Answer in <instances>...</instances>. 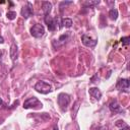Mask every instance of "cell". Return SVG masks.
I'll list each match as a JSON object with an SVG mask.
<instances>
[{"mask_svg":"<svg viewBox=\"0 0 130 130\" xmlns=\"http://www.w3.org/2000/svg\"><path fill=\"white\" fill-rule=\"evenodd\" d=\"M57 101H58V105H59L60 109L64 112V111L67 110V108H68V106L70 104V96L67 93L61 92V93H59Z\"/></svg>","mask_w":130,"mask_h":130,"instance_id":"6da1fadb","label":"cell"},{"mask_svg":"<svg viewBox=\"0 0 130 130\" xmlns=\"http://www.w3.org/2000/svg\"><path fill=\"white\" fill-rule=\"evenodd\" d=\"M34 88H35L38 92L43 93V94H47V93H49V92L52 91V86H51L48 82H46V81H38V82L35 84Z\"/></svg>","mask_w":130,"mask_h":130,"instance_id":"7a4b0ae2","label":"cell"},{"mask_svg":"<svg viewBox=\"0 0 130 130\" xmlns=\"http://www.w3.org/2000/svg\"><path fill=\"white\" fill-rule=\"evenodd\" d=\"M42 106H43L42 103L36 96L29 98L26 101H24V103H23L24 109H38V108H42Z\"/></svg>","mask_w":130,"mask_h":130,"instance_id":"3957f363","label":"cell"},{"mask_svg":"<svg viewBox=\"0 0 130 130\" xmlns=\"http://www.w3.org/2000/svg\"><path fill=\"white\" fill-rule=\"evenodd\" d=\"M44 34H45V27L42 24L37 23L30 28V35L35 38H41L44 36Z\"/></svg>","mask_w":130,"mask_h":130,"instance_id":"277c9868","label":"cell"},{"mask_svg":"<svg viewBox=\"0 0 130 130\" xmlns=\"http://www.w3.org/2000/svg\"><path fill=\"white\" fill-rule=\"evenodd\" d=\"M34 14V10H32V5L31 3L27 2L26 5H24L21 8V15L23 18H28Z\"/></svg>","mask_w":130,"mask_h":130,"instance_id":"5b68a950","label":"cell"},{"mask_svg":"<svg viewBox=\"0 0 130 130\" xmlns=\"http://www.w3.org/2000/svg\"><path fill=\"white\" fill-rule=\"evenodd\" d=\"M129 85H130V81L129 79L127 78H121L118 80L117 84H116V87L120 90H125V91H128V88H129Z\"/></svg>","mask_w":130,"mask_h":130,"instance_id":"8992f818","label":"cell"},{"mask_svg":"<svg viewBox=\"0 0 130 130\" xmlns=\"http://www.w3.org/2000/svg\"><path fill=\"white\" fill-rule=\"evenodd\" d=\"M81 41H82V44L86 47H94L98 44V40H93L89 36H86V35H83L81 37Z\"/></svg>","mask_w":130,"mask_h":130,"instance_id":"52a82bcc","label":"cell"},{"mask_svg":"<svg viewBox=\"0 0 130 130\" xmlns=\"http://www.w3.org/2000/svg\"><path fill=\"white\" fill-rule=\"evenodd\" d=\"M44 20H45V22H46V24H47L49 30H55V29H56L57 23H56V20H55L53 17H51L50 15H45Z\"/></svg>","mask_w":130,"mask_h":130,"instance_id":"ba28073f","label":"cell"},{"mask_svg":"<svg viewBox=\"0 0 130 130\" xmlns=\"http://www.w3.org/2000/svg\"><path fill=\"white\" fill-rule=\"evenodd\" d=\"M88 92H89V94H90L92 98H94V99L98 100V101L102 98V92H101V90H100L98 87H90V88L88 89Z\"/></svg>","mask_w":130,"mask_h":130,"instance_id":"9c48e42d","label":"cell"},{"mask_svg":"<svg viewBox=\"0 0 130 130\" xmlns=\"http://www.w3.org/2000/svg\"><path fill=\"white\" fill-rule=\"evenodd\" d=\"M109 108L110 110L113 112V113H120L122 112V109H121V106L118 104L117 101H112L109 105Z\"/></svg>","mask_w":130,"mask_h":130,"instance_id":"30bf717a","label":"cell"},{"mask_svg":"<svg viewBox=\"0 0 130 130\" xmlns=\"http://www.w3.org/2000/svg\"><path fill=\"white\" fill-rule=\"evenodd\" d=\"M42 8L45 13V15H49L52 10V3L49 1H43L42 2Z\"/></svg>","mask_w":130,"mask_h":130,"instance_id":"8fae6325","label":"cell"},{"mask_svg":"<svg viewBox=\"0 0 130 130\" xmlns=\"http://www.w3.org/2000/svg\"><path fill=\"white\" fill-rule=\"evenodd\" d=\"M17 55H18L17 46H16L15 44H12L11 47H10V58H11V60H12L13 62L17 59Z\"/></svg>","mask_w":130,"mask_h":130,"instance_id":"7c38bea8","label":"cell"},{"mask_svg":"<svg viewBox=\"0 0 130 130\" xmlns=\"http://www.w3.org/2000/svg\"><path fill=\"white\" fill-rule=\"evenodd\" d=\"M109 16L112 20H116L118 18V10L115 9V8H112L110 11H109Z\"/></svg>","mask_w":130,"mask_h":130,"instance_id":"4fadbf2b","label":"cell"},{"mask_svg":"<svg viewBox=\"0 0 130 130\" xmlns=\"http://www.w3.org/2000/svg\"><path fill=\"white\" fill-rule=\"evenodd\" d=\"M72 24H73V22H72V19L71 18H64L62 20V25L65 26V27H67V28L71 27Z\"/></svg>","mask_w":130,"mask_h":130,"instance_id":"5bb4252c","label":"cell"},{"mask_svg":"<svg viewBox=\"0 0 130 130\" xmlns=\"http://www.w3.org/2000/svg\"><path fill=\"white\" fill-rule=\"evenodd\" d=\"M6 16H7L8 19L13 20V19L16 17V12H15V11H8V12L6 13Z\"/></svg>","mask_w":130,"mask_h":130,"instance_id":"9a60e30c","label":"cell"},{"mask_svg":"<svg viewBox=\"0 0 130 130\" xmlns=\"http://www.w3.org/2000/svg\"><path fill=\"white\" fill-rule=\"evenodd\" d=\"M79 102L77 101V102H75V104H74V110H72V117L73 118H75V116H76V113H77V110L79 109Z\"/></svg>","mask_w":130,"mask_h":130,"instance_id":"2e32d148","label":"cell"},{"mask_svg":"<svg viewBox=\"0 0 130 130\" xmlns=\"http://www.w3.org/2000/svg\"><path fill=\"white\" fill-rule=\"evenodd\" d=\"M121 42L124 46H128L130 44V38L129 37H123V38H121Z\"/></svg>","mask_w":130,"mask_h":130,"instance_id":"e0dca14e","label":"cell"},{"mask_svg":"<svg viewBox=\"0 0 130 130\" xmlns=\"http://www.w3.org/2000/svg\"><path fill=\"white\" fill-rule=\"evenodd\" d=\"M98 4H100V1H89V2H86L85 3V5H87V6H93V5H98Z\"/></svg>","mask_w":130,"mask_h":130,"instance_id":"ac0fdd59","label":"cell"},{"mask_svg":"<svg viewBox=\"0 0 130 130\" xmlns=\"http://www.w3.org/2000/svg\"><path fill=\"white\" fill-rule=\"evenodd\" d=\"M96 77H98V75H96V74H95L93 77H91V78H90V82H94V79H95Z\"/></svg>","mask_w":130,"mask_h":130,"instance_id":"d6986e66","label":"cell"},{"mask_svg":"<svg viewBox=\"0 0 130 130\" xmlns=\"http://www.w3.org/2000/svg\"><path fill=\"white\" fill-rule=\"evenodd\" d=\"M120 130H129V126H127V125H125V127H124V128H121Z\"/></svg>","mask_w":130,"mask_h":130,"instance_id":"ffe728a7","label":"cell"},{"mask_svg":"<svg viewBox=\"0 0 130 130\" xmlns=\"http://www.w3.org/2000/svg\"><path fill=\"white\" fill-rule=\"evenodd\" d=\"M3 43H4V39L0 36V44H3Z\"/></svg>","mask_w":130,"mask_h":130,"instance_id":"44dd1931","label":"cell"},{"mask_svg":"<svg viewBox=\"0 0 130 130\" xmlns=\"http://www.w3.org/2000/svg\"><path fill=\"white\" fill-rule=\"evenodd\" d=\"M54 130H58V127L57 126H54Z\"/></svg>","mask_w":130,"mask_h":130,"instance_id":"7402d4cb","label":"cell"},{"mask_svg":"<svg viewBox=\"0 0 130 130\" xmlns=\"http://www.w3.org/2000/svg\"><path fill=\"white\" fill-rule=\"evenodd\" d=\"M1 105H3V102H2V100H0V106Z\"/></svg>","mask_w":130,"mask_h":130,"instance_id":"603a6c76","label":"cell"}]
</instances>
